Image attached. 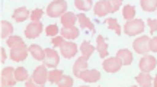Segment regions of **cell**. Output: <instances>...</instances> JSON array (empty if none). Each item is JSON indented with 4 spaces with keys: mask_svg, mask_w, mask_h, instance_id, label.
I'll use <instances>...</instances> for the list:
<instances>
[{
    "mask_svg": "<svg viewBox=\"0 0 157 87\" xmlns=\"http://www.w3.org/2000/svg\"><path fill=\"white\" fill-rule=\"evenodd\" d=\"M67 10V2L66 0H54L52 3L47 6V15L50 17H58L63 16L64 12Z\"/></svg>",
    "mask_w": 157,
    "mask_h": 87,
    "instance_id": "6da1fadb",
    "label": "cell"
},
{
    "mask_svg": "<svg viewBox=\"0 0 157 87\" xmlns=\"http://www.w3.org/2000/svg\"><path fill=\"white\" fill-rule=\"evenodd\" d=\"M143 31H144V22L141 19H132V21H128L124 25V32L127 35H129V36L138 35Z\"/></svg>",
    "mask_w": 157,
    "mask_h": 87,
    "instance_id": "7a4b0ae2",
    "label": "cell"
},
{
    "mask_svg": "<svg viewBox=\"0 0 157 87\" xmlns=\"http://www.w3.org/2000/svg\"><path fill=\"white\" fill-rule=\"evenodd\" d=\"M132 47H134V51L137 54H147L148 51H150V38L144 35V36H140V38H137L132 44Z\"/></svg>",
    "mask_w": 157,
    "mask_h": 87,
    "instance_id": "3957f363",
    "label": "cell"
},
{
    "mask_svg": "<svg viewBox=\"0 0 157 87\" xmlns=\"http://www.w3.org/2000/svg\"><path fill=\"white\" fill-rule=\"evenodd\" d=\"M16 77H15V68L12 67H6L2 70V86L3 87H10L16 84Z\"/></svg>",
    "mask_w": 157,
    "mask_h": 87,
    "instance_id": "277c9868",
    "label": "cell"
},
{
    "mask_svg": "<svg viewBox=\"0 0 157 87\" xmlns=\"http://www.w3.org/2000/svg\"><path fill=\"white\" fill-rule=\"evenodd\" d=\"M58 62H60V55H58V52H57L56 49H52V48H47V49H45L44 65L54 68V67H57V65H58Z\"/></svg>",
    "mask_w": 157,
    "mask_h": 87,
    "instance_id": "5b68a950",
    "label": "cell"
},
{
    "mask_svg": "<svg viewBox=\"0 0 157 87\" xmlns=\"http://www.w3.org/2000/svg\"><path fill=\"white\" fill-rule=\"evenodd\" d=\"M34 81L36 83V86H44L47 80H48V70H47V65H41V67H36L34 70Z\"/></svg>",
    "mask_w": 157,
    "mask_h": 87,
    "instance_id": "8992f818",
    "label": "cell"
},
{
    "mask_svg": "<svg viewBox=\"0 0 157 87\" xmlns=\"http://www.w3.org/2000/svg\"><path fill=\"white\" fill-rule=\"evenodd\" d=\"M28 51L29 48L22 44V45H19V47H15V48H10V60L13 61H23L26 57H28Z\"/></svg>",
    "mask_w": 157,
    "mask_h": 87,
    "instance_id": "52a82bcc",
    "label": "cell"
},
{
    "mask_svg": "<svg viewBox=\"0 0 157 87\" xmlns=\"http://www.w3.org/2000/svg\"><path fill=\"white\" fill-rule=\"evenodd\" d=\"M157 65V60L153 57V55H147L144 54V57L140 60V70L144 71V73H150L156 68Z\"/></svg>",
    "mask_w": 157,
    "mask_h": 87,
    "instance_id": "ba28073f",
    "label": "cell"
},
{
    "mask_svg": "<svg viewBox=\"0 0 157 87\" xmlns=\"http://www.w3.org/2000/svg\"><path fill=\"white\" fill-rule=\"evenodd\" d=\"M121 67H122V62L118 57H111V58L103 60V70L108 73H117L121 70Z\"/></svg>",
    "mask_w": 157,
    "mask_h": 87,
    "instance_id": "9c48e42d",
    "label": "cell"
},
{
    "mask_svg": "<svg viewBox=\"0 0 157 87\" xmlns=\"http://www.w3.org/2000/svg\"><path fill=\"white\" fill-rule=\"evenodd\" d=\"M95 15L98 17H102L105 16V15H108L109 12H113L112 10V6H111V3L108 2V0H101V2H98L95 5Z\"/></svg>",
    "mask_w": 157,
    "mask_h": 87,
    "instance_id": "30bf717a",
    "label": "cell"
},
{
    "mask_svg": "<svg viewBox=\"0 0 157 87\" xmlns=\"http://www.w3.org/2000/svg\"><path fill=\"white\" fill-rule=\"evenodd\" d=\"M60 49H61V54L64 55V58H73L77 54V45L71 41H64Z\"/></svg>",
    "mask_w": 157,
    "mask_h": 87,
    "instance_id": "8fae6325",
    "label": "cell"
},
{
    "mask_svg": "<svg viewBox=\"0 0 157 87\" xmlns=\"http://www.w3.org/2000/svg\"><path fill=\"white\" fill-rule=\"evenodd\" d=\"M41 32H42V23L32 22V23H29L28 26H26V29H25V36L28 39H35Z\"/></svg>",
    "mask_w": 157,
    "mask_h": 87,
    "instance_id": "7c38bea8",
    "label": "cell"
},
{
    "mask_svg": "<svg viewBox=\"0 0 157 87\" xmlns=\"http://www.w3.org/2000/svg\"><path fill=\"white\" fill-rule=\"evenodd\" d=\"M78 78H82L83 81L86 83H96L99 81V78H101V74H99V71L96 70H84Z\"/></svg>",
    "mask_w": 157,
    "mask_h": 87,
    "instance_id": "4fadbf2b",
    "label": "cell"
},
{
    "mask_svg": "<svg viewBox=\"0 0 157 87\" xmlns=\"http://www.w3.org/2000/svg\"><path fill=\"white\" fill-rule=\"evenodd\" d=\"M87 60H89V58H86L84 55L82 58H77V60H76V62H74V65H73V73L76 77H80V74H82L84 70H87Z\"/></svg>",
    "mask_w": 157,
    "mask_h": 87,
    "instance_id": "5bb4252c",
    "label": "cell"
},
{
    "mask_svg": "<svg viewBox=\"0 0 157 87\" xmlns=\"http://www.w3.org/2000/svg\"><path fill=\"white\" fill-rule=\"evenodd\" d=\"M61 36H64V39H76L78 36V29L76 26H63L61 29Z\"/></svg>",
    "mask_w": 157,
    "mask_h": 87,
    "instance_id": "9a60e30c",
    "label": "cell"
},
{
    "mask_svg": "<svg viewBox=\"0 0 157 87\" xmlns=\"http://www.w3.org/2000/svg\"><path fill=\"white\" fill-rule=\"evenodd\" d=\"M12 33H13V26H12V23H9L7 21L0 22V38L6 39V38H9V36H12Z\"/></svg>",
    "mask_w": 157,
    "mask_h": 87,
    "instance_id": "2e32d148",
    "label": "cell"
},
{
    "mask_svg": "<svg viewBox=\"0 0 157 87\" xmlns=\"http://www.w3.org/2000/svg\"><path fill=\"white\" fill-rule=\"evenodd\" d=\"M135 81L141 87H150L153 84V78L150 77L148 73H144V71H143L141 74H138V76L135 77Z\"/></svg>",
    "mask_w": 157,
    "mask_h": 87,
    "instance_id": "e0dca14e",
    "label": "cell"
},
{
    "mask_svg": "<svg viewBox=\"0 0 157 87\" xmlns=\"http://www.w3.org/2000/svg\"><path fill=\"white\" fill-rule=\"evenodd\" d=\"M96 42H98L99 57H101V58H106L109 52H108V44H106V41H105V38H103L102 35H99V36L96 38Z\"/></svg>",
    "mask_w": 157,
    "mask_h": 87,
    "instance_id": "ac0fdd59",
    "label": "cell"
},
{
    "mask_svg": "<svg viewBox=\"0 0 157 87\" xmlns=\"http://www.w3.org/2000/svg\"><path fill=\"white\" fill-rule=\"evenodd\" d=\"M117 57L121 60L122 65H129L131 62H132V52L128 51V49H119Z\"/></svg>",
    "mask_w": 157,
    "mask_h": 87,
    "instance_id": "d6986e66",
    "label": "cell"
},
{
    "mask_svg": "<svg viewBox=\"0 0 157 87\" xmlns=\"http://www.w3.org/2000/svg\"><path fill=\"white\" fill-rule=\"evenodd\" d=\"M77 21H78L80 26L83 28V29H89L90 32H95V25L90 22L89 17H86V15H83V13L77 15Z\"/></svg>",
    "mask_w": 157,
    "mask_h": 87,
    "instance_id": "ffe728a7",
    "label": "cell"
},
{
    "mask_svg": "<svg viewBox=\"0 0 157 87\" xmlns=\"http://www.w3.org/2000/svg\"><path fill=\"white\" fill-rule=\"evenodd\" d=\"M29 52L32 54V57H34L36 61H44L45 58V51L39 45H31L29 47Z\"/></svg>",
    "mask_w": 157,
    "mask_h": 87,
    "instance_id": "44dd1931",
    "label": "cell"
},
{
    "mask_svg": "<svg viewBox=\"0 0 157 87\" xmlns=\"http://www.w3.org/2000/svg\"><path fill=\"white\" fill-rule=\"evenodd\" d=\"M13 19L16 22H23V21H26L28 19V16H29V12H28V9L26 7H17L16 10L13 12Z\"/></svg>",
    "mask_w": 157,
    "mask_h": 87,
    "instance_id": "7402d4cb",
    "label": "cell"
},
{
    "mask_svg": "<svg viewBox=\"0 0 157 87\" xmlns=\"http://www.w3.org/2000/svg\"><path fill=\"white\" fill-rule=\"evenodd\" d=\"M76 19L77 16L74 15L73 12H66L64 15L61 16V23L63 26H74V23H76Z\"/></svg>",
    "mask_w": 157,
    "mask_h": 87,
    "instance_id": "603a6c76",
    "label": "cell"
},
{
    "mask_svg": "<svg viewBox=\"0 0 157 87\" xmlns=\"http://www.w3.org/2000/svg\"><path fill=\"white\" fill-rule=\"evenodd\" d=\"M140 5L144 12L157 10V0H140Z\"/></svg>",
    "mask_w": 157,
    "mask_h": 87,
    "instance_id": "cb8c5ba5",
    "label": "cell"
},
{
    "mask_svg": "<svg viewBox=\"0 0 157 87\" xmlns=\"http://www.w3.org/2000/svg\"><path fill=\"white\" fill-rule=\"evenodd\" d=\"M64 77L61 70H51L48 73V80H50L52 84H58V83L61 81V78Z\"/></svg>",
    "mask_w": 157,
    "mask_h": 87,
    "instance_id": "d4e9b609",
    "label": "cell"
},
{
    "mask_svg": "<svg viewBox=\"0 0 157 87\" xmlns=\"http://www.w3.org/2000/svg\"><path fill=\"white\" fill-rule=\"evenodd\" d=\"M122 16L127 21H132L135 17V7L132 5H125L122 9Z\"/></svg>",
    "mask_w": 157,
    "mask_h": 87,
    "instance_id": "484cf974",
    "label": "cell"
},
{
    "mask_svg": "<svg viewBox=\"0 0 157 87\" xmlns=\"http://www.w3.org/2000/svg\"><path fill=\"white\" fill-rule=\"evenodd\" d=\"M80 49H82V52H83V55L86 58H90V55L95 52V47H92L87 41H84V42L80 45Z\"/></svg>",
    "mask_w": 157,
    "mask_h": 87,
    "instance_id": "4316f807",
    "label": "cell"
},
{
    "mask_svg": "<svg viewBox=\"0 0 157 87\" xmlns=\"http://www.w3.org/2000/svg\"><path fill=\"white\" fill-rule=\"evenodd\" d=\"M74 5L78 10H89L92 7V0H74Z\"/></svg>",
    "mask_w": 157,
    "mask_h": 87,
    "instance_id": "83f0119b",
    "label": "cell"
},
{
    "mask_svg": "<svg viewBox=\"0 0 157 87\" xmlns=\"http://www.w3.org/2000/svg\"><path fill=\"white\" fill-rule=\"evenodd\" d=\"M15 77H16L17 81H25V80H28V71L25 70L23 67L15 68Z\"/></svg>",
    "mask_w": 157,
    "mask_h": 87,
    "instance_id": "f1b7e54d",
    "label": "cell"
},
{
    "mask_svg": "<svg viewBox=\"0 0 157 87\" xmlns=\"http://www.w3.org/2000/svg\"><path fill=\"white\" fill-rule=\"evenodd\" d=\"M105 23L108 25V28H109V29L115 31V32H117V35H121V33H122V32H121V26H119V23H118L117 19H108Z\"/></svg>",
    "mask_w": 157,
    "mask_h": 87,
    "instance_id": "f546056e",
    "label": "cell"
},
{
    "mask_svg": "<svg viewBox=\"0 0 157 87\" xmlns=\"http://www.w3.org/2000/svg\"><path fill=\"white\" fill-rule=\"evenodd\" d=\"M23 41L21 36H9L7 38V47H10V48H15V47H19V45H22Z\"/></svg>",
    "mask_w": 157,
    "mask_h": 87,
    "instance_id": "4dcf8cb0",
    "label": "cell"
},
{
    "mask_svg": "<svg viewBox=\"0 0 157 87\" xmlns=\"http://www.w3.org/2000/svg\"><path fill=\"white\" fill-rule=\"evenodd\" d=\"M44 15V10L42 9H34L32 13H31V21L32 22H39L41 21V17Z\"/></svg>",
    "mask_w": 157,
    "mask_h": 87,
    "instance_id": "1f68e13d",
    "label": "cell"
},
{
    "mask_svg": "<svg viewBox=\"0 0 157 87\" xmlns=\"http://www.w3.org/2000/svg\"><path fill=\"white\" fill-rule=\"evenodd\" d=\"M57 86L58 87H71L73 86V78H71L70 76H64L61 78V81L58 83Z\"/></svg>",
    "mask_w": 157,
    "mask_h": 87,
    "instance_id": "d6a6232c",
    "label": "cell"
},
{
    "mask_svg": "<svg viewBox=\"0 0 157 87\" xmlns=\"http://www.w3.org/2000/svg\"><path fill=\"white\" fill-rule=\"evenodd\" d=\"M47 35L51 36V38H52V36H57V35H58V26H57V25H50V26L47 28Z\"/></svg>",
    "mask_w": 157,
    "mask_h": 87,
    "instance_id": "836d02e7",
    "label": "cell"
},
{
    "mask_svg": "<svg viewBox=\"0 0 157 87\" xmlns=\"http://www.w3.org/2000/svg\"><path fill=\"white\" fill-rule=\"evenodd\" d=\"M147 25L150 28V33L157 31V19H148V21H147Z\"/></svg>",
    "mask_w": 157,
    "mask_h": 87,
    "instance_id": "e575fe53",
    "label": "cell"
},
{
    "mask_svg": "<svg viewBox=\"0 0 157 87\" xmlns=\"http://www.w3.org/2000/svg\"><path fill=\"white\" fill-rule=\"evenodd\" d=\"M63 42H64V36H60V35H57L52 38V47H61Z\"/></svg>",
    "mask_w": 157,
    "mask_h": 87,
    "instance_id": "d590c367",
    "label": "cell"
},
{
    "mask_svg": "<svg viewBox=\"0 0 157 87\" xmlns=\"http://www.w3.org/2000/svg\"><path fill=\"white\" fill-rule=\"evenodd\" d=\"M108 2L111 3L113 12H118V9H119V7H121V5H122V0H108Z\"/></svg>",
    "mask_w": 157,
    "mask_h": 87,
    "instance_id": "8d00e7d4",
    "label": "cell"
},
{
    "mask_svg": "<svg viewBox=\"0 0 157 87\" xmlns=\"http://www.w3.org/2000/svg\"><path fill=\"white\" fill-rule=\"evenodd\" d=\"M150 51L153 52H157V36L150 39Z\"/></svg>",
    "mask_w": 157,
    "mask_h": 87,
    "instance_id": "74e56055",
    "label": "cell"
},
{
    "mask_svg": "<svg viewBox=\"0 0 157 87\" xmlns=\"http://www.w3.org/2000/svg\"><path fill=\"white\" fill-rule=\"evenodd\" d=\"M25 86L26 87H34V86H36V83H35L34 78H32V80H28V81L25 83Z\"/></svg>",
    "mask_w": 157,
    "mask_h": 87,
    "instance_id": "f35d334b",
    "label": "cell"
},
{
    "mask_svg": "<svg viewBox=\"0 0 157 87\" xmlns=\"http://www.w3.org/2000/svg\"><path fill=\"white\" fill-rule=\"evenodd\" d=\"M0 54H2V58H0V61H2V62H5V61H6V52H5V48L0 49Z\"/></svg>",
    "mask_w": 157,
    "mask_h": 87,
    "instance_id": "ab89813d",
    "label": "cell"
},
{
    "mask_svg": "<svg viewBox=\"0 0 157 87\" xmlns=\"http://www.w3.org/2000/svg\"><path fill=\"white\" fill-rule=\"evenodd\" d=\"M153 86H154V87H157V76L154 77V81H153Z\"/></svg>",
    "mask_w": 157,
    "mask_h": 87,
    "instance_id": "60d3db41",
    "label": "cell"
}]
</instances>
